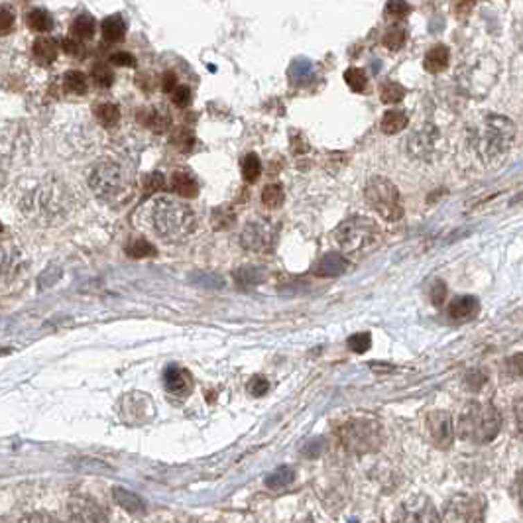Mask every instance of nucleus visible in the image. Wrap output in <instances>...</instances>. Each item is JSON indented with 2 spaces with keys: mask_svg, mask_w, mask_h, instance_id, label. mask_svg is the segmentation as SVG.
Here are the masks:
<instances>
[{
  "mask_svg": "<svg viewBox=\"0 0 523 523\" xmlns=\"http://www.w3.org/2000/svg\"><path fill=\"white\" fill-rule=\"evenodd\" d=\"M501 427V415L496 405L472 402L463 409L458 417V435L468 443L486 445L498 437Z\"/></svg>",
  "mask_w": 523,
  "mask_h": 523,
  "instance_id": "nucleus-1",
  "label": "nucleus"
},
{
  "mask_svg": "<svg viewBox=\"0 0 523 523\" xmlns=\"http://www.w3.org/2000/svg\"><path fill=\"white\" fill-rule=\"evenodd\" d=\"M152 226L160 237L178 238L187 237L195 228V214L193 209L187 207L185 203L178 199H169V197H160L152 203Z\"/></svg>",
  "mask_w": 523,
  "mask_h": 523,
  "instance_id": "nucleus-2",
  "label": "nucleus"
},
{
  "mask_svg": "<svg viewBox=\"0 0 523 523\" xmlns=\"http://www.w3.org/2000/svg\"><path fill=\"white\" fill-rule=\"evenodd\" d=\"M338 437L346 447V451L366 454V452L378 451L381 447L384 427L372 417H354L341 427Z\"/></svg>",
  "mask_w": 523,
  "mask_h": 523,
  "instance_id": "nucleus-3",
  "label": "nucleus"
},
{
  "mask_svg": "<svg viewBox=\"0 0 523 523\" xmlns=\"http://www.w3.org/2000/svg\"><path fill=\"white\" fill-rule=\"evenodd\" d=\"M513 136H515V126L510 119L499 117V114H490L482 124V130L478 132L476 148L484 157V162H490L504 154L506 150H510Z\"/></svg>",
  "mask_w": 523,
  "mask_h": 523,
  "instance_id": "nucleus-4",
  "label": "nucleus"
},
{
  "mask_svg": "<svg viewBox=\"0 0 523 523\" xmlns=\"http://www.w3.org/2000/svg\"><path fill=\"white\" fill-rule=\"evenodd\" d=\"M364 197H366V203L372 207V211H376L386 221H400L404 216L402 195L390 179H370L366 191H364Z\"/></svg>",
  "mask_w": 523,
  "mask_h": 523,
  "instance_id": "nucleus-5",
  "label": "nucleus"
},
{
  "mask_svg": "<svg viewBox=\"0 0 523 523\" xmlns=\"http://www.w3.org/2000/svg\"><path fill=\"white\" fill-rule=\"evenodd\" d=\"M334 238H336L338 246L345 250L346 254H354V252L366 248L372 242H376L378 226L372 218L352 216V218H348V221L338 225V228L334 230Z\"/></svg>",
  "mask_w": 523,
  "mask_h": 523,
  "instance_id": "nucleus-6",
  "label": "nucleus"
},
{
  "mask_svg": "<svg viewBox=\"0 0 523 523\" xmlns=\"http://www.w3.org/2000/svg\"><path fill=\"white\" fill-rule=\"evenodd\" d=\"M124 173L114 162H103L89 173V187L95 191L98 199L112 201L124 189Z\"/></svg>",
  "mask_w": 523,
  "mask_h": 523,
  "instance_id": "nucleus-7",
  "label": "nucleus"
},
{
  "mask_svg": "<svg viewBox=\"0 0 523 523\" xmlns=\"http://www.w3.org/2000/svg\"><path fill=\"white\" fill-rule=\"evenodd\" d=\"M486 501L472 494H456L447 504L445 520L447 522H482L484 520Z\"/></svg>",
  "mask_w": 523,
  "mask_h": 523,
  "instance_id": "nucleus-8",
  "label": "nucleus"
},
{
  "mask_svg": "<svg viewBox=\"0 0 523 523\" xmlns=\"http://www.w3.org/2000/svg\"><path fill=\"white\" fill-rule=\"evenodd\" d=\"M427 433L437 449H449L454 440L452 419L447 411H433L427 417Z\"/></svg>",
  "mask_w": 523,
  "mask_h": 523,
  "instance_id": "nucleus-9",
  "label": "nucleus"
},
{
  "mask_svg": "<svg viewBox=\"0 0 523 523\" xmlns=\"http://www.w3.org/2000/svg\"><path fill=\"white\" fill-rule=\"evenodd\" d=\"M240 242L246 250L252 252H266L274 246V230L268 223H250L242 230Z\"/></svg>",
  "mask_w": 523,
  "mask_h": 523,
  "instance_id": "nucleus-10",
  "label": "nucleus"
},
{
  "mask_svg": "<svg viewBox=\"0 0 523 523\" xmlns=\"http://www.w3.org/2000/svg\"><path fill=\"white\" fill-rule=\"evenodd\" d=\"M120 405H122V419L126 421H130V417H136V421H144L142 415H154L152 402L144 393H128L126 397H122Z\"/></svg>",
  "mask_w": 523,
  "mask_h": 523,
  "instance_id": "nucleus-11",
  "label": "nucleus"
},
{
  "mask_svg": "<svg viewBox=\"0 0 523 523\" xmlns=\"http://www.w3.org/2000/svg\"><path fill=\"white\" fill-rule=\"evenodd\" d=\"M166 388L175 395H187L193 388V376L185 368L179 366H167L164 372Z\"/></svg>",
  "mask_w": 523,
  "mask_h": 523,
  "instance_id": "nucleus-12",
  "label": "nucleus"
},
{
  "mask_svg": "<svg viewBox=\"0 0 523 523\" xmlns=\"http://www.w3.org/2000/svg\"><path fill=\"white\" fill-rule=\"evenodd\" d=\"M405 511H411V515L402 517L404 522H440V517L437 515V511L433 508V504L427 498H415L411 499L404 508Z\"/></svg>",
  "mask_w": 523,
  "mask_h": 523,
  "instance_id": "nucleus-13",
  "label": "nucleus"
},
{
  "mask_svg": "<svg viewBox=\"0 0 523 523\" xmlns=\"http://www.w3.org/2000/svg\"><path fill=\"white\" fill-rule=\"evenodd\" d=\"M32 55L40 65H51L53 61L58 60L60 55V44L53 37L44 36L37 37L36 42L32 44Z\"/></svg>",
  "mask_w": 523,
  "mask_h": 523,
  "instance_id": "nucleus-14",
  "label": "nucleus"
},
{
  "mask_svg": "<svg viewBox=\"0 0 523 523\" xmlns=\"http://www.w3.org/2000/svg\"><path fill=\"white\" fill-rule=\"evenodd\" d=\"M126 20L120 16V14H112V16H107L101 24V34H103V40L108 42V44H119L126 37Z\"/></svg>",
  "mask_w": 523,
  "mask_h": 523,
  "instance_id": "nucleus-15",
  "label": "nucleus"
},
{
  "mask_svg": "<svg viewBox=\"0 0 523 523\" xmlns=\"http://www.w3.org/2000/svg\"><path fill=\"white\" fill-rule=\"evenodd\" d=\"M348 270V262L341 254H327L325 258L317 262L315 266V275L319 277H336V275L345 274Z\"/></svg>",
  "mask_w": 523,
  "mask_h": 523,
  "instance_id": "nucleus-16",
  "label": "nucleus"
},
{
  "mask_svg": "<svg viewBox=\"0 0 523 523\" xmlns=\"http://www.w3.org/2000/svg\"><path fill=\"white\" fill-rule=\"evenodd\" d=\"M171 191L179 195V197H185V199H193L199 195V183L197 179L189 175L187 171H175L171 175Z\"/></svg>",
  "mask_w": 523,
  "mask_h": 523,
  "instance_id": "nucleus-17",
  "label": "nucleus"
},
{
  "mask_svg": "<svg viewBox=\"0 0 523 523\" xmlns=\"http://www.w3.org/2000/svg\"><path fill=\"white\" fill-rule=\"evenodd\" d=\"M478 313V299L472 295L456 298L449 305V317L452 321H468Z\"/></svg>",
  "mask_w": 523,
  "mask_h": 523,
  "instance_id": "nucleus-18",
  "label": "nucleus"
},
{
  "mask_svg": "<svg viewBox=\"0 0 523 523\" xmlns=\"http://www.w3.org/2000/svg\"><path fill=\"white\" fill-rule=\"evenodd\" d=\"M69 32H71V36L77 37L79 42H89V40H93L96 32L95 18H93L91 14H79V16L71 22Z\"/></svg>",
  "mask_w": 523,
  "mask_h": 523,
  "instance_id": "nucleus-19",
  "label": "nucleus"
},
{
  "mask_svg": "<svg viewBox=\"0 0 523 523\" xmlns=\"http://www.w3.org/2000/svg\"><path fill=\"white\" fill-rule=\"evenodd\" d=\"M53 24L55 22H53L51 14L48 10H44V8H34V10L26 14V26L36 34H48V32L53 30Z\"/></svg>",
  "mask_w": 523,
  "mask_h": 523,
  "instance_id": "nucleus-20",
  "label": "nucleus"
},
{
  "mask_svg": "<svg viewBox=\"0 0 523 523\" xmlns=\"http://www.w3.org/2000/svg\"><path fill=\"white\" fill-rule=\"evenodd\" d=\"M71 517L73 520H81V522H101V520H107L95 504L87 501V499H73Z\"/></svg>",
  "mask_w": 523,
  "mask_h": 523,
  "instance_id": "nucleus-21",
  "label": "nucleus"
},
{
  "mask_svg": "<svg viewBox=\"0 0 523 523\" xmlns=\"http://www.w3.org/2000/svg\"><path fill=\"white\" fill-rule=\"evenodd\" d=\"M112 498H114V501L119 504L120 508H124V510L130 511V513H142V511L146 510L142 499L138 498L134 492L126 490V488H114V490H112Z\"/></svg>",
  "mask_w": 523,
  "mask_h": 523,
  "instance_id": "nucleus-22",
  "label": "nucleus"
},
{
  "mask_svg": "<svg viewBox=\"0 0 523 523\" xmlns=\"http://www.w3.org/2000/svg\"><path fill=\"white\" fill-rule=\"evenodd\" d=\"M447 65H449V49H447V46L439 44L425 55V69L429 73L445 71Z\"/></svg>",
  "mask_w": 523,
  "mask_h": 523,
  "instance_id": "nucleus-23",
  "label": "nucleus"
},
{
  "mask_svg": "<svg viewBox=\"0 0 523 523\" xmlns=\"http://www.w3.org/2000/svg\"><path fill=\"white\" fill-rule=\"evenodd\" d=\"M138 120H142L144 126L152 128L157 134H162V132H166L169 128V119L166 114H162L160 110H155V108H146L142 112H138Z\"/></svg>",
  "mask_w": 523,
  "mask_h": 523,
  "instance_id": "nucleus-24",
  "label": "nucleus"
},
{
  "mask_svg": "<svg viewBox=\"0 0 523 523\" xmlns=\"http://www.w3.org/2000/svg\"><path fill=\"white\" fill-rule=\"evenodd\" d=\"M407 122H409V119H407L404 110H388L381 117V132L384 134H397L407 126Z\"/></svg>",
  "mask_w": 523,
  "mask_h": 523,
  "instance_id": "nucleus-25",
  "label": "nucleus"
},
{
  "mask_svg": "<svg viewBox=\"0 0 523 523\" xmlns=\"http://www.w3.org/2000/svg\"><path fill=\"white\" fill-rule=\"evenodd\" d=\"M63 89L71 95H85L87 89H89V83H87V77H85L83 71H77V69H71L63 75Z\"/></svg>",
  "mask_w": 523,
  "mask_h": 523,
  "instance_id": "nucleus-26",
  "label": "nucleus"
},
{
  "mask_svg": "<svg viewBox=\"0 0 523 523\" xmlns=\"http://www.w3.org/2000/svg\"><path fill=\"white\" fill-rule=\"evenodd\" d=\"M95 117L105 128H112V126L119 124L120 108L117 105H112V103H101L95 108Z\"/></svg>",
  "mask_w": 523,
  "mask_h": 523,
  "instance_id": "nucleus-27",
  "label": "nucleus"
},
{
  "mask_svg": "<svg viewBox=\"0 0 523 523\" xmlns=\"http://www.w3.org/2000/svg\"><path fill=\"white\" fill-rule=\"evenodd\" d=\"M234 277H237V284L240 287L258 286L264 282V270L256 268V266H244V268L237 270Z\"/></svg>",
  "mask_w": 523,
  "mask_h": 523,
  "instance_id": "nucleus-28",
  "label": "nucleus"
},
{
  "mask_svg": "<svg viewBox=\"0 0 523 523\" xmlns=\"http://www.w3.org/2000/svg\"><path fill=\"white\" fill-rule=\"evenodd\" d=\"M126 254L134 258V260H142V258H152L157 254V250H155L154 244H150L148 240H144V238H134L128 242V246H126Z\"/></svg>",
  "mask_w": 523,
  "mask_h": 523,
  "instance_id": "nucleus-29",
  "label": "nucleus"
},
{
  "mask_svg": "<svg viewBox=\"0 0 523 523\" xmlns=\"http://www.w3.org/2000/svg\"><path fill=\"white\" fill-rule=\"evenodd\" d=\"M293 478H295V470L291 466H280L277 470H274L272 474L266 478V486L272 488V490H282L287 484H291Z\"/></svg>",
  "mask_w": 523,
  "mask_h": 523,
  "instance_id": "nucleus-30",
  "label": "nucleus"
},
{
  "mask_svg": "<svg viewBox=\"0 0 523 523\" xmlns=\"http://www.w3.org/2000/svg\"><path fill=\"white\" fill-rule=\"evenodd\" d=\"M284 201H286V193H284V187L280 183H270L262 191V203L268 209H277V207L284 205Z\"/></svg>",
  "mask_w": 523,
  "mask_h": 523,
  "instance_id": "nucleus-31",
  "label": "nucleus"
},
{
  "mask_svg": "<svg viewBox=\"0 0 523 523\" xmlns=\"http://www.w3.org/2000/svg\"><path fill=\"white\" fill-rule=\"evenodd\" d=\"M91 77H93L96 87H101V89H108L110 85L114 83V73H112V69L108 67L107 63H103V61H98V63H95V65L91 67Z\"/></svg>",
  "mask_w": 523,
  "mask_h": 523,
  "instance_id": "nucleus-32",
  "label": "nucleus"
},
{
  "mask_svg": "<svg viewBox=\"0 0 523 523\" xmlns=\"http://www.w3.org/2000/svg\"><path fill=\"white\" fill-rule=\"evenodd\" d=\"M404 96H405V89L400 83H395V81H386V83L380 87V98H381V103H386V105L400 103Z\"/></svg>",
  "mask_w": 523,
  "mask_h": 523,
  "instance_id": "nucleus-33",
  "label": "nucleus"
},
{
  "mask_svg": "<svg viewBox=\"0 0 523 523\" xmlns=\"http://www.w3.org/2000/svg\"><path fill=\"white\" fill-rule=\"evenodd\" d=\"M262 173V162L256 154H248L242 160V178L246 179L248 183H254L256 179L260 178Z\"/></svg>",
  "mask_w": 523,
  "mask_h": 523,
  "instance_id": "nucleus-34",
  "label": "nucleus"
},
{
  "mask_svg": "<svg viewBox=\"0 0 523 523\" xmlns=\"http://www.w3.org/2000/svg\"><path fill=\"white\" fill-rule=\"evenodd\" d=\"M345 81H346V85L350 87V91H354V93H362V91L366 89V83H368L366 73L362 71V69H358V67H350V69H346Z\"/></svg>",
  "mask_w": 523,
  "mask_h": 523,
  "instance_id": "nucleus-35",
  "label": "nucleus"
},
{
  "mask_svg": "<svg viewBox=\"0 0 523 523\" xmlns=\"http://www.w3.org/2000/svg\"><path fill=\"white\" fill-rule=\"evenodd\" d=\"M405 40H407V36H405V30L404 28H390L388 32H386V36H384V46L388 49H402L404 48V44H405Z\"/></svg>",
  "mask_w": 523,
  "mask_h": 523,
  "instance_id": "nucleus-36",
  "label": "nucleus"
},
{
  "mask_svg": "<svg viewBox=\"0 0 523 523\" xmlns=\"http://www.w3.org/2000/svg\"><path fill=\"white\" fill-rule=\"evenodd\" d=\"M195 142V138H193V132L187 130V128H179V130L173 132V136H171V144L181 150V152H187L191 150V146Z\"/></svg>",
  "mask_w": 523,
  "mask_h": 523,
  "instance_id": "nucleus-37",
  "label": "nucleus"
},
{
  "mask_svg": "<svg viewBox=\"0 0 523 523\" xmlns=\"http://www.w3.org/2000/svg\"><path fill=\"white\" fill-rule=\"evenodd\" d=\"M488 381V374L484 372V370H480V368H476L472 370V372H468L466 374V380H464V384H466V388L470 390V392H478V390H482L484 388V384Z\"/></svg>",
  "mask_w": 523,
  "mask_h": 523,
  "instance_id": "nucleus-38",
  "label": "nucleus"
},
{
  "mask_svg": "<svg viewBox=\"0 0 523 523\" xmlns=\"http://www.w3.org/2000/svg\"><path fill=\"white\" fill-rule=\"evenodd\" d=\"M370 346H372V338L368 333H357L348 338V348L357 354H364Z\"/></svg>",
  "mask_w": 523,
  "mask_h": 523,
  "instance_id": "nucleus-39",
  "label": "nucleus"
},
{
  "mask_svg": "<svg viewBox=\"0 0 523 523\" xmlns=\"http://www.w3.org/2000/svg\"><path fill=\"white\" fill-rule=\"evenodd\" d=\"M14 24H16V16L12 10L0 4V37L8 36L14 30Z\"/></svg>",
  "mask_w": 523,
  "mask_h": 523,
  "instance_id": "nucleus-40",
  "label": "nucleus"
},
{
  "mask_svg": "<svg viewBox=\"0 0 523 523\" xmlns=\"http://www.w3.org/2000/svg\"><path fill=\"white\" fill-rule=\"evenodd\" d=\"M409 12H411V6L405 0H390L386 4V14L390 18H405Z\"/></svg>",
  "mask_w": 523,
  "mask_h": 523,
  "instance_id": "nucleus-41",
  "label": "nucleus"
},
{
  "mask_svg": "<svg viewBox=\"0 0 523 523\" xmlns=\"http://www.w3.org/2000/svg\"><path fill=\"white\" fill-rule=\"evenodd\" d=\"M506 370H508L510 376L523 380V352L508 358V360H506Z\"/></svg>",
  "mask_w": 523,
  "mask_h": 523,
  "instance_id": "nucleus-42",
  "label": "nucleus"
},
{
  "mask_svg": "<svg viewBox=\"0 0 523 523\" xmlns=\"http://www.w3.org/2000/svg\"><path fill=\"white\" fill-rule=\"evenodd\" d=\"M171 101H173V105L179 108H185L191 103V91L189 87H185V85H181V87H175L173 91H171Z\"/></svg>",
  "mask_w": 523,
  "mask_h": 523,
  "instance_id": "nucleus-43",
  "label": "nucleus"
},
{
  "mask_svg": "<svg viewBox=\"0 0 523 523\" xmlns=\"http://www.w3.org/2000/svg\"><path fill=\"white\" fill-rule=\"evenodd\" d=\"M270 390V384L268 380L264 378V376H254L248 384V392L254 395V397H262V395H266Z\"/></svg>",
  "mask_w": 523,
  "mask_h": 523,
  "instance_id": "nucleus-44",
  "label": "nucleus"
},
{
  "mask_svg": "<svg viewBox=\"0 0 523 523\" xmlns=\"http://www.w3.org/2000/svg\"><path fill=\"white\" fill-rule=\"evenodd\" d=\"M110 63L119 67H136V58L128 51H117L110 55Z\"/></svg>",
  "mask_w": 523,
  "mask_h": 523,
  "instance_id": "nucleus-45",
  "label": "nucleus"
},
{
  "mask_svg": "<svg viewBox=\"0 0 523 523\" xmlns=\"http://www.w3.org/2000/svg\"><path fill=\"white\" fill-rule=\"evenodd\" d=\"M144 183H146V195H154L155 191H162L164 189V185H166L162 173H152V175H148Z\"/></svg>",
  "mask_w": 523,
  "mask_h": 523,
  "instance_id": "nucleus-46",
  "label": "nucleus"
},
{
  "mask_svg": "<svg viewBox=\"0 0 523 523\" xmlns=\"http://www.w3.org/2000/svg\"><path fill=\"white\" fill-rule=\"evenodd\" d=\"M61 49L67 53V55H71V58H77V55H83V49H81V44H79V40L77 37H65L63 42H61Z\"/></svg>",
  "mask_w": 523,
  "mask_h": 523,
  "instance_id": "nucleus-47",
  "label": "nucleus"
},
{
  "mask_svg": "<svg viewBox=\"0 0 523 523\" xmlns=\"http://www.w3.org/2000/svg\"><path fill=\"white\" fill-rule=\"evenodd\" d=\"M445 295H447V286L443 284V282H435V286L431 289V301L440 307L443 305V301H445Z\"/></svg>",
  "mask_w": 523,
  "mask_h": 523,
  "instance_id": "nucleus-48",
  "label": "nucleus"
},
{
  "mask_svg": "<svg viewBox=\"0 0 523 523\" xmlns=\"http://www.w3.org/2000/svg\"><path fill=\"white\" fill-rule=\"evenodd\" d=\"M323 447H325V440L323 439L311 440L309 445L303 449V454H305V456H309V458H317V456L323 452Z\"/></svg>",
  "mask_w": 523,
  "mask_h": 523,
  "instance_id": "nucleus-49",
  "label": "nucleus"
},
{
  "mask_svg": "<svg viewBox=\"0 0 523 523\" xmlns=\"http://www.w3.org/2000/svg\"><path fill=\"white\" fill-rule=\"evenodd\" d=\"M175 87H178V75L173 71L164 73V77H162V89H164L166 93H171Z\"/></svg>",
  "mask_w": 523,
  "mask_h": 523,
  "instance_id": "nucleus-50",
  "label": "nucleus"
},
{
  "mask_svg": "<svg viewBox=\"0 0 523 523\" xmlns=\"http://www.w3.org/2000/svg\"><path fill=\"white\" fill-rule=\"evenodd\" d=\"M474 4L476 0H454V12L458 16H464L474 8Z\"/></svg>",
  "mask_w": 523,
  "mask_h": 523,
  "instance_id": "nucleus-51",
  "label": "nucleus"
},
{
  "mask_svg": "<svg viewBox=\"0 0 523 523\" xmlns=\"http://www.w3.org/2000/svg\"><path fill=\"white\" fill-rule=\"evenodd\" d=\"M513 411H515V421H517V427H520V431L523 433V395L515 402V405H513Z\"/></svg>",
  "mask_w": 523,
  "mask_h": 523,
  "instance_id": "nucleus-52",
  "label": "nucleus"
},
{
  "mask_svg": "<svg viewBox=\"0 0 523 523\" xmlns=\"http://www.w3.org/2000/svg\"><path fill=\"white\" fill-rule=\"evenodd\" d=\"M517 496H520V504L523 508V470L520 472V478H517Z\"/></svg>",
  "mask_w": 523,
  "mask_h": 523,
  "instance_id": "nucleus-53",
  "label": "nucleus"
},
{
  "mask_svg": "<svg viewBox=\"0 0 523 523\" xmlns=\"http://www.w3.org/2000/svg\"><path fill=\"white\" fill-rule=\"evenodd\" d=\"M0 232H2V226H0Z\"/></svg>",
  "mask_w": 523,
  "mask_h": 523,
  "instance_id": "nucleus-54",
  "label": "nucleus"
}]
</instances>
